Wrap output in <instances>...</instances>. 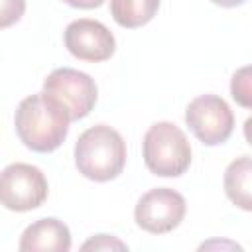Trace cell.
<instances>
[{
  "mask_svg": "<svg viewBox=\"0 0 252 252\" xmlns=\"http://www.w3.org/2000/svg\"><path fill=\"white\" fill-rule=\"evenodd\" d=\"M71 116L65 106L47 93L26 96L16 110L14 124L26 148L47 154L57 150L69 134Z\"/></svg>",
  "mask_w": 252,
  "mask_h": 252,
  "instance_id": "obj_1",
  "label": "cell"
},
{
  "mask_svg": "<svg viewBox=\"0 0 252 252\" xmlns=\"http://www.w3.org/2000/svg\"><path fill=\"white\" fill-rule=\"evenodd\" d=\"M75 165L91 181H110L126 165V142L108 124L87 128L75 144Z\"/></svg>",
  "mask_w": 252,
  "mask_h": 252,
  "instance_id": "obj_2",
  "label": "cell"
},
{
  "mask_svg": "<svg viewBox=\"0 0 252 252\" xmlns=\"http://www.w3.org/2000/svg\"><path fill=\"white\" fill-rule=\"evenodd\" d=\"M142 154L146 167L159 177H179L191 165L189 140L173 122L152 124L144 136Z\"/></svg>",
  "mask_w": 252,
  "mask_h": 252,
  "instance_id": "obj_3",
  "label": "cell"
},
{
  "mask_svg": "<svg viewBox=\"0 0 252 252\" xmlns=\"http://www.w3.org/2000/svg\"><path fill=\"white\" fill-rule=\"evenodd\" d=\"M47 179L32 163H10L0 171V205L8 211L26 213L41 207L47 199Z\"/></svg>",
  "mask_w": 252,
  "mask_h": 252,
  "instance_id": "obj_4",
  "label": "cell"
},
{
  "mask_svg": "<svg viewBox=\"0 0 252 252\" xmlns=\"http://www.w3.org/2000/svg\"><path fill=\"white\" fill-rule=\"evenodd\" d=\"M185 122L205 146L224 144L234 130V114L224 98L217 94H199L185 108Z\"/></svg>",
  "mask_w": 252,
  "mask_h": 252,
  "instance_id": "obj_5",
  "label": "cell"
},
{
  "mask_svg": "<svg viewBox=\"0 0 252 252\" xmlns=\"http://www.w3.org/2000/svg\"><path fill=\"white\" fill-rule=\"evenodd\" d=\"M43 93L59 100L69 112L71 120H81L89 116L98 96L94 79L71 67H59L51 71L43 81Z\"/></svg>",
  "mask_w": 252,
  "mask_h": 252,
  "instance_id": "obj_6",
  "label": "cell"
},
{
  "mask_svg": "<svg viewBox=\"0 0 252 252\" xmlns=\"http://www.w3.org/2000/svg\"><path fill=\"white\" fill-rule=\"evenodd\" d=\"M185 199L169 187H156L146 191L134 209L136 224L152 234H165L177 228L185 217Z\"/></svg>",
  "mask_w": 252,
  "mask_h": 252,
  "instance_id": "obj_7",
  "label": "cell"
},
{
  "mask_svg": "<svg viewBox=\"0 0 252 252\" xmlns=\"http://www.w3.org/2000/svg\"><path fill=\"white\" fill-rule=\"evenodd\" d=\"M63 41L67 51L81 61H106L116 51V39L112 32L96 20L79 18L65 28Z\"/></svg>",
  "mask_w": 252,
  "mask_h": 252,
  "instance_id": "obj_8",
  "label": "cell"
},
{
  "mask_svg": "<svg viewBox=\"0 0 252 252\" xmlns=\"http://www.w3.org/2000/svg\"><path fill=\"white\" fill-rule=\"evenodd\" d=\"M18 248L22 252H67L71 248L69 226L59 219H39L26 226Z\"/></svg>",
  "mask_w": 252,
  "mask_h": 252,
  "instance_id": "obj_9",
  "label": "cell"
},
{
  "mask_svg": "<svg viewBox=\"0 0 252 252\" xmlns=\"http://www.w3.org/2000/svg\"><path fill=\"white\" fill-rule=\"evenodd\" d=\"M252 159L250 156H240L232 159L224 171V193L242 211L252 209Z\"/></svg>",
  "mask_w": 252,
  "mask_h": 252,
  "instance_id": "obj_10",
  "label": "cell"
},
{
  "mask_svg": "<svg viewBox=\"0 0 252 252\" xmlns=\"http://www.w3.org/2000/svg\"><path fill=\"white\" fill-rule=\"evenodd\" d=\"M161 0H110V14L122 28L146 26L159 10Z\"/></svg>",
  "mask_w": 252,
  "mask_h": 252,
  "instance_id": "obj_11",
  "label": "cell"
},
{
  "mask_svg": "<svg viewBox=\"0 0 252 252\" xmlns=\"http://www.w3.org/2000/svg\"><path fill=\"white\" fill-rule=\"evenodd\" d=\"M230 93H232V98L244 106V108H250L252 106V91H250V67H242L238 69L234 75H232V81H230Z\"/></svg>",
  "mask_w": 252,
  "mask_h": 252,
  "instance_id": "obj_12",
  "label": "cell"
},
{
  "mask_svg": "<svg viewBox=\"0 0 252 252\" xmlns=\"http://www.w3.org/2000/svg\"><path fill=\"white\" fill-rule=\"evenodd\" d=\"M26 12V0H0V30L14 26Z\"/></svg>",
  "mask_w": 252,
  "mask_h": 252,
  "instance_id": "obj_13",
  "label": "cell"
},
{
  "mask_svg": "<svg viewBox=\"0 0 252 252\" xmlns=\"http://www.w3.org/2000/svg\"><path fill=\"white\" fill-rule=\"evenodd\" d=\"M81 248L83 250H128V246L112 234H96L91 240H87Z\"/></svg>",
  "mask_w": 252,
  "mask_h": 252,
  "instance_id": "obj_14",
  "label": "cell"
},
{
  "mask_svg": "<svg viewBox=\"0 0 252 252\" xmlns=\"http://www.w3.org/2000/svg\"><path fill=\"white\" fill-rule=\"evenodd\" d=\"M69 6L73 8H83V10H91V8H98L104 0H65Z\"/></svg>",
  "mask_w": 252,
  "mask_h": 252,
  "instance_id": "obj_15",
  "label": "cell"
},
{
  "mask_svg": "<svg viewBox=\"0 0 252 252\" xmlns=\"http://www.w3.org/2000/svg\"><path fill=\"white\" fill-rule=\"evenodd\" d=\"M211 2L217 4V6H222V8H234V6L244 4L246 0H211Z\"/></svg>",
  "mask_w": 252,
  "mask_h": 252,
  "instance_id": "obj_16",
  "label": "cell"
}]
</instances>
